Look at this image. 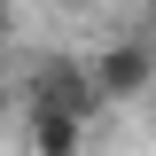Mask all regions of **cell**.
<instances>
[{"instance_id": "5", "label": "cell", "mask_w": 156, "mask_h": 156, "mask_svg": "<svg viewBox=\"0 0 156 156\" xmlns=\"http://www.w3.org/2000/svg\"><path fill=\"white\" fill-rule=\"evenodd\" d=\"M55 8H62V16H94V0H55Z\"/></svg>"}, {"instance_id": "2", "label": "cell", "mask_w": 156, "mask_h": 156, "mask_svg": "<svg viewBox=\"0 0 156 156\" xmlns=\"http://www.w3.org/2000/svg\"><path fill=\"white\" fill-rule=\"evenodd\" d=\"M86 62V78H94V94H101V109H125V101H140L156 86V47L140 31H125V39H109V47H94V55H78Z\"/></svg>"}, {"instance_id": "7", "label": "cell", "mask_w": 156, "mask_h": 156, "mask_svg": "<svg viewBox=\"0 0 156 156\" xmlns=\"http://www.w3.org/2000/svg\"><path fill=\"white\" fill-rule=\"evenodd\" d=\"M0 55H8V39H0Z\"/></svg>"}, {"instance_id": "4", "label": "cell", "mask_w": 156, "mask_h": 156, "mask_svg": "<svg viewBox=\"0 0 156 156\" xmlns=\"http://www.w3.org/2000/svg\"><path fill=\"white\" fill-rule=\"evenodd\" d=\"M8 109H16V86H8V78H0V125H8Z\"/></svg>"}, {"instance_id": "1", "label": "cell", "mask_w": 156, "mask_h": 156, "mask_svg": "<svg viewBox=\"0 0 156 156\" xmlns=\"http://www.w3.org/2000/svg\"><path fill=\"white\" fill-rule=\"evenodd\" d=\"M16 109H55V117L94 125V117H101V94H94V78H86L78 55H39L31 78H23V94H16Z\"/></svg>"}, {"instance_id": "3", "label": "cell", "mask_w": 156, "mask_h": 156, "mask_svg": "<svg viewBox=\"0 0 156 156\" xmlns=\"http://www.w3.org/2000/svg\"><path fill=\"white\" fill-rule=\"evenodd\" d=\"M23 148L31 156H78L86 148V125L78 117H55V109H23Z\"/></svg>"}, {"instance_id": "6", "label": "cell", "mask_w": 156, "mask_h": 156, "mask_svg": "<svg viewBox=\"0 0 156 156\" xmlns=\"http://www.w3.org/2000/svg\"><path fill=\"white\" fill-rule=\"evenodd\" d=\"M0 39H8V0H0Z\"/></svg>"}]
</instances>
